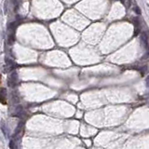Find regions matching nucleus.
Listing matches in <instances>:
<instances>
[{
  "label": "nucleus",
  "instance_id": "nucleus-1",
  "mask_svg": "<svg viewBox=\"0 0 149 149\" xmlns=\"http://www.w3.org/2000/svg\"><path fill=\"white\" fill-rule=\"evenodd\" d=\"M17 79H18V77H17L16 72L11 73V75L9 76V79H8V85H9V87H10V88L15 87V85L17 84Z\"/></svg>",
  "mask_w": 149,
  "mask_h": 149
},
{
  "label": "nucleus",
  "instance_id": "nucleus-2",
  "mask_svg": "<svg viewBox=\"0 0 149 149\" xmlns=\"http://www.w3.org/2000/svg\"><path fill=\"white\" fill-rule=\"evenodd\" d=\"M140 40H141V44H142V46L147 50L149 47V44H148V36H147V34L145 32H142L141 34V37H140Z\"/></svg>",
  "mask_w": 149,
  "mask_h": 149
},
{
  "label": "nucleus",
  "instance_id": "nucleus-3",
  "mask_svg": "<svg viewBox=\"0 0 149 149\" xmlns=\"http://www.w3.org/2000/svg\"><path fill=\"white\" fill-rule=\"evenodd\" d=\"M132 22L133 24H134V27H135V31H134V36H138L140 33V29H141V23H140V20L139 18H132Z\"/></svg>",
  "mask_w": 149,
  "mask_h": 149
},
{
  "label": "nucleus",
  "instance_id": "nucleus-4",
  "mask_svg": "<svg viewBox=\"0 0 149 149\" xmlns=\"http://www.w3.org/2000/svg\"><path fill=\"white\" fill-rule=\"evenodd\" d=\"M0 103L2 104H7V90L5 88L0 89Z\"/></svg>",
  "mask_w": 149,
  "mask_h": 149
},
{
  "label": "nucleus",
  "instance_id": "nucleus-5",
  "mask_svg": "<svg viewBox=\"0 0 149 149\" xmlns=\"http://www.w3.org/2000/svg\"><path fill=\"white\" fill-rule=\"evenodd\" d=\"M23 122H20L18 124V126H17L16 129H15V131H14V137H15V138H17L18 135L23 131Z\"/></svg>",
  "mask_w": 149,
  "mask_h": 149
},
{
  "label": "nucleus",
  "instance_id": "nucleus-6",
  "mask_svg": "<svg viewBox=\"0 0 149 149\" xmlns=\"http://www.w3.org/2000/svg\"><path fill=\"white\" fill-rule=\"evenodd\" d=\"M23 114V109L22 106H18L16 108V113H15V116H22Z\"/></svg>",
  "mask_w": 149,
  "mask_h": 149
},
{
  "label": "nucleus",
  "instance_id": "nucleus-7",
  "mask_svg": "<svg viewBox=\"0 0 149 149\" xmlns=\"http://www.w3.org/2000/svg\"><path fill=\"white\" fill-rule=\"evenodd\" d=\"M8 42H9V44H10V45H12V44L15 42V37H14V34H10V36H9V37H8Z\"/></svg>",
  "mask_w": 149,
  "mask_h": 149
},
{
  "label": "nucleus",
  "instance_id": "nucleus-8",
  "mask_svg": "<svg viewBox=\"0 0 149 149\" xmlns=\"http://www.w3.org/2000/svg\"><path fill=\"white\" fill-rule=\"evenodd\" d=\"M15 28H16V24H15V23H10V25H9V31H10V32H11V34L14 33Z\"/></svg>",
  "mask_w": 149,
  "mask_h": 149
},
{
  "label": "nucleus",
  "instance_id": "nucleus-9",
  "mask_svg": "<svg viewBox=\"0 0 149 149\" xmlns=\"http://www.w3.org/2000/svg\"><path fill=\"white\" fill-rule=\"evenodd\" d=\"M133 10H134V12H135L137 15H140L141 14V10H140V8L138 6H135V7L133 8Z\"/></svg>",
  "mask_w": 149,
  "mask_h": 149
},
{
  "label": "nucleus",
  "instance_id": "nucleus-10",
  "mask_svg": "<svg viewBox=\"0 0 149 149\" xmlns=\"http://www.w3.org/2000/svg\"><path fill=\"white\" fill-rule=\"evenodd\" d=\"M10 149H16V146H15V142H14L13 140H11L10 142Z\"/></svg>",
  "mask_w": 149,
  "mask_h": 149
},
{
  "label": "nucleus",
  "instance_id": "nucleus-11",
  "mask_svg": "<svg viewBox=\"0 0 149 149\" xmlns=\"http://www.w3.org/2000/svg\"><path fill=\"white\" fill-rule=\"evenodd\" d=\"M145 84H146V86L148 87L149 88V76L146 77V79H145Z\"/></svg>",
  "mask_w": 149,
  "mask_h": 149
},
{
  "label": "nucleus",
  "instance_id": "nucleus-12",
  "mask_svg": "<svg viewBox=\"0 0 149 149\" xmlns=\"http://www.w3.org/2000/svg\"><path fill=\"white\" fill-rule=\"evenodd\" d=\"M120 1H121L122 3H124V2H125V0H120Z\"/></svg>",
  "mask_w": 149,
  "mask_h": 149
},
{
  "label": "nucleus",
  "instance_id": "nucleus-13",
  "mask_svg": "<svg viewBox=\"0 0 149 149\" xmlns=\"http://www.w3.org/2000/svg\"><path fill=\"white\" fill-rule=\"evenodd\" d=\"M0 84H1V76H0Z\"/></svg>",
  "mask_w": 149,
  "mask_h": 149
}]
</instances>
